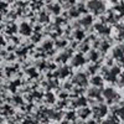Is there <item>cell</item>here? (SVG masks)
Instances as JSON below:
<instances>
[{
  "label": "cell",
  "instance_id": "1",
  "mask_svg": "<svg viewBox=\"0 0 124 124\" xmlns=\"http://www.w3.org/2000/svg\"><path fill=\"white\" fill-rule=\"evenodd\" d=\"M88 8H89V10H92V11L99 13V11L103 10V4L99 1V0H92V1L88 3Z\"/></svg>",
  "mask_w": 124,
  "mask_h": 124
}]
</instances>
